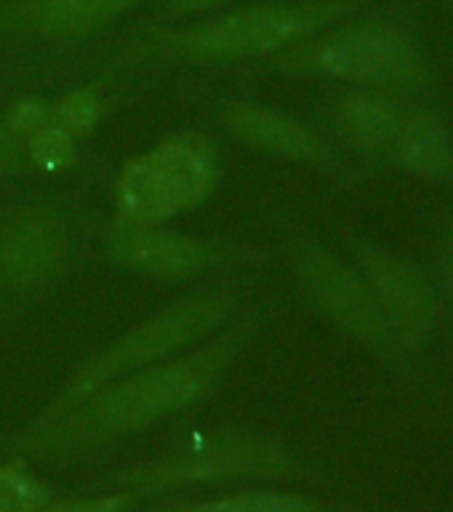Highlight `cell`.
I'll return each mask as SVG.
<instances>
[{
  "label": "cell",
  "mask_w": 453,
  "mask_h": 512,
  "mask_svg": "<svg viewBox=\"0 0 453 512\" xmlns=\"http://www.w3.org/2000/svg\"><path fill=\"white\" fill-rule=\"evenodd\" d=\"M254 328L256 318H246L203 350L171 363H152V368H142L139 374L110 387L104 384L67 411L46 419L43 427L27 438V446L51 451L120 438L198 403L238 358Z\"/></svg>",
  "instance_id": "cell-1"
},
{
  "label": "cell",
  "mask_w": 453,
  "mask_h": 512,
  "mask_svg": "<svg viewBox=\"0 0 453 512\" xmlns=\"http://www.w3.org/2000/svg\"><path fill=\"white\" fill-rule=\"evenodd\" d=\"M232 304H235V294L227 288H219L211 294L182 299V302L160 310L158 315H152L150 320H144L142 326L131 328L118 342H112L102 355H96L88 366L80 368V374L62 392V398L48 408L43 422L75 406L78 400L112 382L115 376L152 366L187 344L203 339L230 315Z\"/></svg>",
  "instance_id": "cell-2"
},
{
  "label": "cell",
  "mask_w": 453,
  "mask_h": 512,
  "mask_svg": "<svg viewBox=\"0 0 453 512\" xmlns=\"http://www.w3.org/2000/svg\"><path fill=\"white\" fill-rule=\"evenodd\" d=\"M219 155L203 134H176L139 158L118 179L123 222L160 224L190 211L216 182Z\"/></svg>",
  "instance_id": "cell-3"
},
{
  "label": "cell",
  "mask_w": 453,
  "mask_h": 512,
  "mask_svg": "<svg viewBox=\"0 0 453 512\" xmlns=\"http://www.w3.org/2000/svg\"><path fill=\"white\" fill-rule=\"evenodd\" d=\"M344 14L342 3H307V6L243 8L214 22L160 40L168 56L187 59H235L264 54L291 40L307 38L323 24Z\"/></svg>",
  "instance_id": "cell-4"
},
{
  "label": "cell",
  "mask_w": 453,
  "mask_h": 512,
  "mask_svg": "<svg viewBox=\"0 0 453 512\" xmlns=\"http://www.w3.org/2000/svg\"><path fill=\"white\" fill-rule=\"evenodd\" d=\"M294 262L304 294L342 331L382 355H390L398 347L400 339L384 318L366 280H360L350 267L336 262L334 256L318 246H302L296 251Z\"/></svg>",
  "instance_id": "cell-5"
},
{
  "label": "cell",
  "mask_w": 453,
  "mask_h": 512,
  "mask_svg": "<svg viewBox=\"0 0 453 512\" xmlns=\"http://www.w3.org/2000/svg\"><path fill=\"white\" fill-rule=\"evenodd\" d=\"M288 459L278 446L259 438H219L214 443L176 451L168 459L126 472L120 486L126 491H150V488L182 486L198 480L232 478V475H278L286 472Z\"/></svg>",
  "instance_id": "cell-6"
},
{
  "label": "cell",
  "mask_w": 453,
  "mask_h": 512,
  "mask_svg": "<svg viewBox=\"0 0 453 512\" xmlns=\"http://www.w3.org/2000/svg\"><path fill=\"white\" fill-rule=\"evenodd\" d=\"M312 70L358 83H406L422 70V59L400 32L387 27H347L307 54Z\"/></svg>",
  "instance_id": "cell-7"
},
{
  "label": "cell",
  "mask_w": 453,
  "mask_h": 512,
  "mask_svg": "<svg viewBox=\"0 0 453 512\" xmlns=\"http://www.w3.org/2000/svg\"><path fill=\"white\" fill-rule=\"evenodd\" d=\"M70 251L67 227L54 211L24 208L0 224V286L30 294L62 272Z\"/></svg>",
  "instance_id": "cell-8"
},
{
  "label": "cell",
  "mask_w": 453,
  "mask_h": 512,
  "mask_svg": "<svg viewBox=\"0 0 453 512\" xmlns=\"http://www.w3.org/2000/svg\"><path fill=\"white\" fill-rule=\"evenodd\" d=\"M110 254L115 262L158 278H187L232 262V251L224 246L134 222H118L110 235Z\"/></svg>",
  "instance_id": "cell-9"
},
{
  "label": "cell",
  "mask_w": 453,
  "mask_h": 512,
  "mask_svg": "<svg viewBox=\"0 0 453 512\" xmlns=\"http://www.w3.org/2000/svg\"><path fill=\"white\" fill-rule=\"evenodd\" d=\"M368 288L374 291L384 318L390 323L400 342H422L432 323L430 288L422 275L382 251H363L360 254Z\"/></svg>",
  "instance_id": "cell-10"
},
{
  "label": "cell",
  "mask_w": 453,
  "mask_h": 512,
  "mask_svg": "<svg viewBox=\"0 0 453 512\" xmlns=\"http://www.w3.org/2000/svg\"><path fill=\"white\" fill-rule=\"evenodd\" d=\"M224 120L243 142L254 144L259 150L275 152L283 158L310 160V163H323L328 158L326 144L310 128L278 112L264 110L256 104H230Z\"/></svg>",
  "instance_id": "cell-11"
},
{
  "label": "cell",
  "mask_w": 453,
  "mask_h": 512,
  "mask_svg": "<svg viewBox=\"0 0 453 512\" xmlns=\"http://www.w3.org/2000/svg\"><path fill=\"white\" fill-rule=\"evenodd\" d=\"M392 152L411 171L430 179H453V144L446 128L424 112H411L400 118Z\"/></svg>",
  "instance_id": "cell-12"
},
{
  "label": "cell",
  "mask_w": 453,
  "mask_h": 512,
  "mask_svg": "<svg viewBox=\"0 0 453 512\" xmlns=\"http://www.w3.org/2000/svg\"><path fill=\"white\" fill-rule=\"evenodd\" d=\"M115 14L118 6L112 0H32L27 6L11 8L8 19L46 35H75Z\"/></svg>",
  "instance_id": "cell-13"
},
{
  "label": "cell",
  "mask_w": 453,
  "mask_h": 512,
  "mask_svg": "<svg viewBox=\"0 0 453 512\" xmlns=\"http://www.w3.org/2000/svg\"><path fill=\"white\" fill-rule=\"evenodd\" d=\"M403 112L379 96H352L342 104V128L366 150H392Z\"/></svg>",
  "instance_id": "cell-14"
},
{
  "label": "cell",
  "mask_w": 453,
  "mask_h": 512,
  "mask_svg": "<svg viewBox=\"0 0 453 512\" xmlns=\"http://www.w3.org/2000/svg\"><path fill=\"white\" fill-rule=\"evenodd\" d=\"M176 512H320L315 502L299 494H280V491H246L211 499V502L192 504Z\"/></svg>",
  "instance_id": "cell-15"
},
{
  "label": "cell",
  "mask_w": 453,
  "mask_h": 512,
  "mask_svg": "<svg viewBox=\"0 0 453 512\" xmlns=\"http://www.w3.org/2000/svg\"><path fill=\"white\" fill-rule=\"evenodd\" d=\"M27 155L40 171H62L72 163V142L75 136H70L64 128H59L51 120L48 126L38 128L35 134L27 136Z\"/></svg>",
  "instance_id": "cell-16"
},
{
  "label": "cell",
  "mask_w": 453,
  "mask_h": 512,
  "mask_svg": "<svg viewBox=\"0 0 453 512\" xmlns=\"http://www.w3.org/2000/svg\"><path fill=\"white\" fill-rule=\"evenodd\" d=\"M48 504V491L24 472L0 464V512H40Z\"/></svg>",
  "instance_id": "cell-17"
},
{
  "label": "cell",
  "mask_w": 453,
  "mask_h": 512,
  "mask_svg": "<svg viewBox=\"0 0 453 512\" xmlns=\"http://www.w3.org/2000/svg\"><path fill=\"white\" fill-rule=\"evenodd\" d=\"M99 118V99L91 91H75L59 107L51 110V120L70 136H83Z\"/></svg>",
  "instance_id": "cell-18"
},
{
  "label": "cell",
  "mask_w": 453,
  "mask_h": 512,
  "mask_svg": "<svg viewBox=\"0 0 453 512\" xmlns=\"http://www.w3.org/2000/svg\"><path fill=\"white\" fill-rule=\"evenodd\" d=\"M48 123H51V107L38 99H27V102L14 104V110L8 112L6 128L14 136H30Z\"/></svg>",
  "instance_id": "cell-19"
},
{
  "label": "cell",
  "mask_w": 453,
  "mask_h": 512,
  "mask_svg": "<svg viewBox=\"0 0 453 512\" xmlns=\"http://www.w3.org/2000/svg\"><path fill=\"white\" fill-rule=\"evenodd\" d=\"M136 502V491H115L110 496L78 499V502L46 504L40 512H123Z\"/></svg>",
  "instance_id": "cell-20"
},
{
  "label": "cell",
  "mask_w": 453,
  "mask_h": 512,
  "mask_svg": "<svg viewBox=\"0 0 453 512\" xmlns=\"http://www.w3.org/2000/svg\"><path fill=\"white\" fill-rule=\"evenodd\" d=\"M22 163V152L16 147L14 134L0 123V174H11Z\"/></svg>",
  "instance_id": "cell-21"
},
{
  "label": "cell",
  "mask_w": 453,
  "mask_h": 512,
  "mask_svg": "<svg viewBox=\"0 0 453 512\" xmlns=\"http://www.w3.org/2000/svg\"><path fill=\"white\" fill-rule=\"evenodd\" d=\"M216 3H222V0H174V8H179V11H195V8L216 6Z\"/></svg>",
  "instance_id": "cell-22"
},
{
  "label": "cell",
  "mask_w": 453,
  "mask_h": 512,
  "mask_svg": "<svg viewBox=\"0 0 453 512\" xmlns=\"http://www.w3.org/2000/svg\"><path fill=\"white\" fill-rule=\"evenodd\" d=\"M446 283H448V294H451V302H453V232L446 248Z\"/></svg>",
  "instance_id": "cell-23"
},
{
  "label": "cell",
  "mask_w": 453,
  "mask_h": 512,
  "mask_svg": "<svg viewBox=\"0 0 453 512\" xmlns=\"http://www.w3.org/2000/svg\"><path fill=\"white\" fill-rule=\"evenodd\" d=\"M112 3H115V6H118V11H123V8L131 6V3H134V0H112Z\"/></svg>",
  "instance_id": "cell-24"
}]
</instances>
